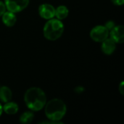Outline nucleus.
<instances>
[{
    "label": "nucleus",
    "instance_id": "f257e3e1",
    "mask_svg": "<svg viewBox=\"0 0 124 124\" xmlns=\"http://www.w3.org/2000/svg\"><path fill=\"white\" fill-rule=\"evenodd\" d=\"M26 106L32 111L42 110L46 103V96L44 92L39 87L29 88L24 94Z\"/></svg>",
    "mask_w": 124,
    "mask_h": 124
},
{
    "label": "nucleus",
    "instance_id": "f03ea898",
    "mask_svg": "<svg viewBox=\"0 0 124 124\" xmlns=\"http://www.w3.org/2000/svg\"><path fill=\"white\" fill-rule=\"evenodd\" d=\"M45 115L49 120L60 121L66 114L67 107L65 103L60 99H52L46 103Z\"/></svg>",
    "mask_w": 124,
    "mask_h": 124
},
{
    "label": "nucleus",
    "instance_id": "7ed1b4c3",
    "mask_svg": "<svg viewBox=\"0 0 124 124\" xmlns=\"http://www.w3.org/2000/svg\"><path fill=\"white\" fill-rule=\"evenodd\" d=\"M64 31V25L60 20L52 18L45 23L43 29L44 37L49 41L60 39Z\"/></svg>",
    "mask_w": 124,
    "mask_h": 124
},
{
    "label": "nucleus",
    "instance_id": "20e7f679",
    "mask_svg": "<svg viewBox=\"0 0 124 124\" xmlns=\"http://www.w3.org/2000/svg\"><path fill=\"white\" fill-rule=\"evenodd\" d=\"M109 36V31L105 25H97L90 31L91 39L96 42H102Z\"/></svg>",
    "mask_w": 124,
    "mask_h": 124
},
{
    "label": "nucleus",
    "instance_id": "39448f33",
    "mask_svg": "<svg viewBox=\"0 0 124 124\" xmlns=\"http://www.w3.org/2000/svg\"><path fill=\"white\" fill-rule=\"evenodd\" d=\"M29 1L30 0H4V4L8 11L17 13L25 9Z\"/></svg>",
    "mask_w": 124,
    "mask_h": 124
},
{
    "label": "nucleus",
    "instance_id": "423d86ee",
    "mask_svg": "<svg viewBox=\"0 0 124 124\" xmlns=\"http://www.w3.org/2000/svg\"><path fill=\"white\" fill-rule=\"evenodd\" d=\"M109 36L110 39L113 40L116 44H122L124 41V27L122 25H115L109 31Z\"/></svg>",
    "mask_w": 124,
    "mask_h": 124
},
{
    "label": "nucleus",
    "instance_id": "0eeeda50",
    "mask_svg": "<svg viewBox=\"0 0 124 124\" xmlns=\"http://www.w3.org/2000/svg\"><path fill=\"white\" fill-rule=\"evenodd\" d=\"M40 16L46 20L54 18L55 16V8L49 4H42L39 7Z\"/></svg>",
    "mask_w": 124,
    "mask_h": 124
},
{
    "label": "nucleus",
    "instance_id": "6e6552de",
    "mask_svg": "<svg viewBox=\"0 0 124 124\" xmlns=\"http://www.w3.org/2000/svg\"><path fill=\"white\" fill-rule=\"evenodd\" d=\"M101 49L105 54L110 55L115 52L116 49V43L110 38H108L102 42Z\"/></svg>",
    "mask_w": 124,
    "mask_h": 124
},
{
    "label": "nucleus",
    "instance_id": "1a4fd4ad",
    "mask_svg": "<svg viewBox=\"0 0 124 124\" xmlns=\"http://www.w3.org/2000/svg\"><path fill=\"white\" fill-rule=\"evenodd\" d=\"M1 17H2V22L7 27H12L17 21V17L15 14L10 11H6L2 15Z\"/></svg>",
    "mask_w": 124,
    "mask_h": 124
},
{
    "label": "nucleus",
    "instance_id": "9d476101",
    "mask_svg": "<svg viewBox=\"0 0 124 124\" xmlns=\"http://www.w3.org/2000/svg\"><path fill=\"white\" fill-rule=\"evenodd\" d=\"M3 110L8 115L16 114L18 111V105L14 102H5V105L2 107Z\"/></svg>",
    "mask_w": 124,
    "mask_h": 124
},
{
    "label": "nucleus",
    "instance_id": "9b49d317",
    "mask_svg": "<svg viewBox=\"0 0 124 124\" xmlns=\"http://www.w3.org/2000/svg\"><path fill=\"white\" fill-rule=\"evenodd\" d=\"M12 93L11 89L7 86H1L0 88V100L4 102H7L11 100Z\"/></svg>",
    "mask_w": 124,
    "mask_h": 124
},
{
    "label": "nucleus",
    "instance_id": "f8f14e48",
    "mask_svg": "<svg viewBox=\"0 0 124 124\" xmlns=\"http://www.w3.org/2000/svg\"><path fill=\"white\" fill-rule=\"evenodd\" d=\"M69 14V10L66 6L60 5L55 9V16L58 20H64L68 17Z\"/></svg>",
    "mask_w": 124,
    "mask_h": 124
},
{
    "label": "nucleus",
    "instance_id": "ddd939ff",
    "mask_svg": "<svg viewBox=\"0 0 124 124\" xmlns=\"http://www.w3.org/2000/svg\"><path fill=\"white\" fill-rule=\"evenodd\" d=\"M34 118V114L32 112H24L20 117V121L22 124H30Z\"/></svg>",
    "mask_w": 124,
    "mask_h": 124
},
{
    "label": "nucleus",
    "instance_id": "4468645a",
    "mask_svg": "<svg viewBox=\"0 0 124 124\" xmlns=\"http://www.w3.org/2000/svg\"><path fill=\"white\" fill-rule=\"evenodd\" d=\"M116 25V24H115V23L113 21V20H109V21H108L106 23H105V27L108 29V31H110L112 28H114V26Z\"/></svg>",
    "mask_w": 124,
    "mask_h": 124
},
{
    "label": "nucleus",
    "instance_id": "2eb2a0df",
    "mask_svg": "<svg viewBox=\"0 0 124 124\" xmlns=\"http://www.w3.org/2000/svg\"><path fill=\"white\" fill-rule=\"evenodd\" d=\"M6 10H7V8H6L4 2H2L0 1V17L2 16V15L6 12Z\"/></svg>",
    "mask_w": 124,
    "mask_h": 124
},
{
    "label": "nucleus",
    "instance_id": "dca6fc26",
    "mask_svg": "<svg viewBox=\"0 0 124 124\" xmlns=\"http://www.w3.org/2000/svg\"><path fill=\"white\" fill-rule=\"evenodd\" d=\"M111 2L117 6H121L124 4V0H111Z\"/></svg>",
    "mask_w": 124,
    "mask_h": 124
},
{
    "label": "nucleus",
    "instance_id": "f3484780",
    "mask_svg": "<svg viewBox=\"0 0 124 124\" xmlns=\"http://www.w3.org/2000/svg\"><path fill=\"white\" fill-rule=\"evenodd\" d=\"M118 90L120 92V93L121 94V95H124V82L121 81V83L120 84L119 86H118Z\"/></svg>",
    "mask_w": 124,
    "mask_h": 124
},
{
    "label": "nucleus",
    "instance_id": "a211bd4d",
    "mask_svg": "<svg viewBox=\"0 0 124 124\" xmlns=\"http://www.w3.org/2000/svg\"><path fill=\"white\" fill-rule=\"evenodd\" d=\"M2 111H3V108H2L1 105L0 104V116H1V114H2Z\"/></svg>",
    "mask_w": 124,
    "mask_h": 124
}]
</instances>
